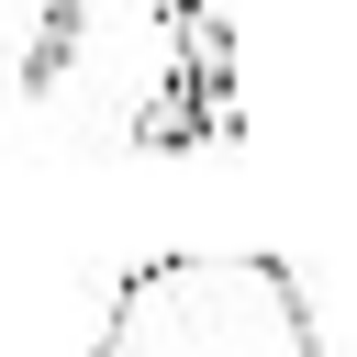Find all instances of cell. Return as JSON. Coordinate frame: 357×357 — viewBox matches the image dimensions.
<instances>
[{
  "label": "cell",
  "mask_w": 357,
  "mask_h": 357,
  "mask_svg": "<svg viewBox=\"0 0 357 357\" xmlns=\"http://www.w3.org/2000/svg\"><path fill=\"white\" fill-rule=\"evenodd\" d=\"M89 357H324L312 290L268 245H167L123 268Z\"/></svg>",
  "instance_id": "cell-1"
},
{
  "label": "cell",
  "mask_w": 357,
  "mask_h": 357,
  "mask_svg": "<svg viewBox=\"0 0 357 357\" xmlns=\"http://www.w3.org/2000/svg\"><path fill=\"white\" fill-rule=\"evenodd\" d=\"M78 11H89V0H45V33L22 45V89H56V67H67V45H78Z\"/></svg>",
  "instance_id": "cell-2"
}]
</instances>
